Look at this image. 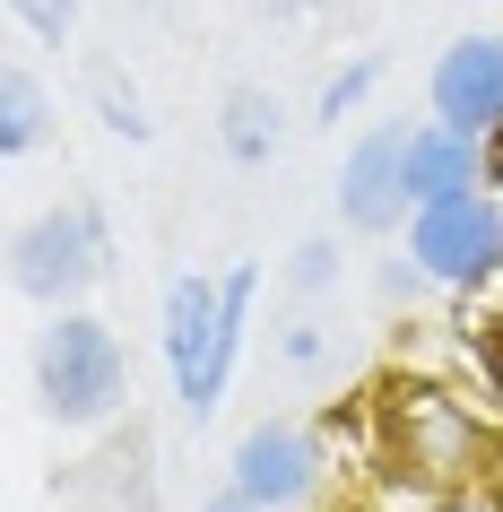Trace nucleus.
<instances>
[{
    "instance_id": "f257e3e1",
    "label": "nucleus",
    "mask_w": 503,
    "mask_h": 512,
    "mask_svg": "<svg viewBox=\"0 0 503 512\" xmlns=\"http://www.w3.org/2000/svg\"><path fill=\"white\" fill-rule=\"evenodd\" d=\"M382 460H391V478L443 495V486L477 478L486 434H477V417L460 400H443V391H391V400H382Z\"/></svg>"
},
{
    "instance_id": "f03ea898",
    "label": "nucleus",
    "mask_w": 503,
    "mask_h": 512,
    "mask_svg": "<svg viewBox=\"0 0 503 512\" xmlns=\"http://www.w3.org/2000/svg\"><path fill=\"white\" fill-rule=\"evenodd\" d=\"M35 391H44V408L61 426H96L122 400V348H113V330L87 322V313H61L44 330V348H35Z\"/></svg>"
},
{
    "instance_id": "7ed1b4c3",
    "label": "nucleus",
    "mask_w": 503,
    "mask_h": 512,
    "mask_svg": "<svg viewBox=\"0 0 503 512\" xmlns=\"http://www.w3.org/2000/svg\"><path fill=\"white\" fill-rule=\"evenodd\" d=\"M408 252H417L425 278L443 287H477V278L503 270V209L486 191H451V200H425L408 217Z\"/></svg>"
},
{
    "instance_id": "20e7f679",
    "label": "nucleus",
    "mask_w": 503,
    "mask_h": 512,
    "mask_svg": "<svg viewBox=\"0 0 503 512\" xmlns=\"http://www.w3.org/2000/svg\"><path fill=\"white\" fill-rule=\"evenodd\" d=\"M96 270H105V217L96 209H44L18 235V287L44 304H70Z\"/></svg>"
},
{
    "instance_id": "39448f33",
    "label": "nucleus",
    "mask_w": 503,
    "mask_h": 512,
    "mask_svg": "<svg viewBox=\"0 0 503 512\" xmlns=\"http://www.w3.org/2000/svg\"><path fill=\"white\" fill-rule=\"evenodd\" d=\"M217 330H226V287L209 278H174L165 287V365H174V391H183L191 417H209V365H217Z\"/></svg>"
},
{
    "instance_id": "423d86ee",
    "label": "nucleus",
    "mask_w": 503,
    "mask_h": 512,
    "mask_svg": "<svg viewBox=\"0 0 503 512\" xmlns=\"http://www.w3.org/2000/svg\"><path fill=\"white\" fill-rule=\"evenodd\" d=\"M434 113L469 139L503 131V35H460L434 61Z\"/></svg>"
},
{
    "instance_id": "0eeeda50",
    "label": "nucleus",
    "mask_w": 503,
    "mask_h": 512,
    "mask_svg": "<svg viewBox=\"0 0 503 512\" xmlns=\"http://www.w3.org/2000/svg\"><path fill=\"white\" fill-rule=\"evenodd\" d=\"M313 478H321V443H313L304 426H252V434L235 443V486H243L261 512L304 504Z\"/></svg>"
},
{
    "instance_id": "6e6552de",
    "label": "nucleus",
    "mask_w": 503,
    "mask_h": 512,
    "mask_svg": "<svg viewBox=\"0 0 503 512\" xmlns=\"http://www.w3.org/2000/svg\"><path fill=\"white\" fill-rule=\"evenodd\" d=\"M339 217L356 226V235H382V226H399L408 217V131H373L356 157H347L339 174Z\"/></svg>"
},
{
    "instance_id": "1a4fd4ad",
    "label": "nucleus",
    "mask_w": 503,
    "mask_h": 512,
    "mask_svg": "<svg viewBox=\"0 0 503 512\" xmlns=\"http://www.w3.org/2000/svg\"><path fill=\"white\" fill-rule=\"evenodd\" d=\"M451 191H477V139L451 131V122H425L408 131V209L425 200H451Z\"/></svg>"
},
{
    "instance_id": "9d476101",
    "label": "nucleus",
    "mask_w": 503,
    "mask_h": 512,
    "mask_svg": "<svg viewBox=\"0 0 503 512\" xmlns=\"http://www.w3.org/2000/svg\"><path fill=\"white\" fill-rule=\"evenodd\" d=\"M269 148H278V96L235 87V96H226V157H235V165H261Z\"/></svg>"
},
{
    "instance_id": "9b49d317",
    "label": "nucleus",
    "mask_w": 503,
    "mask_h": 512,
    "mask_svg": "<svg viewBox=\"0 0 503 512\" xmlns=\"http://www.w3.org/2000/svg\"><path fill=\"white\" fill-rule=\"evenodd\" d=\"M0 139H9V157H27L35 139H44V96H35V79L18 61L0 70Z\"/></svg>"
},
{
    "instance_id": "f8f14e48",
    "label": "nucleus",
    "mask_w": 503,
    "mask_h": 512,
    "mask_svg": "<svg viewBox=\"0 0 503 512\" xmlns=\"http://www.w3.org/2000/svg\"><path fill=\"white\" fill-rule=\"evenodd\" d=\"M365 87H373V61H356V70H339V79L321 87V122H339V113L365 105Z\"/></svg>"
},
{
    "instance_id": "ddd939ff",
    "label": "nucleus",
    "mask_w": 503,
    "mask_h": 512,
    "mask_svg": "<svg viewBox=\"0 0 503 512\" xmlns=\"http://www.w3.org/2000/svg\"><path fill=\"white\" fill-rule=\"evenodd\" d=\"M96 96H105V113H113L122 139H148V113H139V96H122V79H96Z\"/></svg>"
},
{
    "instance_id": "4468645a",
    "label": "nucleus",
    "mask_w": 503,
    "mask_h": 512,
    "mask_svg": "<svg viewBox=\"0 0 503 512\" xmlns=\"http://www.w3.org/2000/svg\"><path fill=\"white\" fill-rule=\"evenodd\" d=\"M9 9H18L44 44H61V35H70V0H9Z\"/></svg>"
},
{
    "instance_id": "2eb2a0df",
    "label": "nucleus",
    "mask_w": 503,
    "mask_h": 512,
    "mask_svg": "<svg viewBox=\"0 0 503 512\" xmlns=\"http://www.w3.org/2000/svg\"><path fill=\"white\" fill-rule=\"evenodd\" d=\"M330 270H339V252H330V243H304V252H295V287H330Z\"/></svg>"
},
{
    "instance_id": "dca6fc26",
    "label": "nucleus",
    "mask_w": 503,
    "mask_h": 512,
    "mask_svg": "<svg viewBox=\"0 0 503 512\" xmlns=\"http://www.w3.org/2000/svg\"><path fill=\"white\" fill-rule=\"evenodd\" d=\"M209 512H261V504H252V495H243V486H235V495H217Z\"/></svg>"
},
{
    "instance_id": "f3484780",
    "label": "nucleus",
    "mask_w": 503,
    "mask_h": 512,
    "mask_svg": "<svg viewBox=\"0 0 503 512\" xmlns=\"http://www.w3.org/2000/svg\"><path fill=\"white\" fill-rule=\"evenodd\" d=\"M261 9H278V18H295V9H304V0H261Z\"/></svg>"
},
{
    "instance_id": "a211bd4d",
    "label": "nucleus",
    "mask_w": 503,
    "mask_h": 512,
    "mask_svg": "<svg viewBox=\"0 0 503 512\" xmlns=\"http://www.w3.org/2000/svg\"><path fill=\"white\" fill-rule=\"evenodd\" d=\"M495 382H503V356H495Z\"/></svg>"
}]
</instances>
